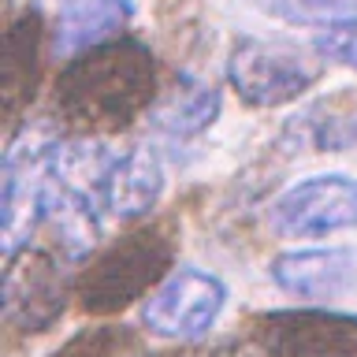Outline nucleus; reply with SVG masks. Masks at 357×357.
<instances>
[{"instance_id": "obj_10", "label": "nucleus", "mask_w": 357, "mask_h": 357, "mask_svg": "<svg viewBox=\"0 0 357 357\" xmlns=\"http://www.w3.org/2000/svg\"><path fill=\"white\" fill-rule=\"evenodd\" d=\"M160 186H164V172L156 164V156H149L145 149H134L112 160L100 201L119 220H130V216L149 212V205L160 197Z\"/></svg>"}, {"instance_id": "obj_3", "label": "nucleus", "mask_w": 357, "mask_h": 357, "mask_svg": "<svg viewBox=\"0 0 357 357\" xmlns=\"http://www.w3.org/2000/svg\"><path fill=\"white\" fill-rule=\"evenodd\" d=\"M324 60L298 45L283 41H257L242 38L231 49L227 78L238 89V97L253 108H279L287 100H298L320 78Z\"/></svg>"}, {"instance_id": "obj_4", "label": "nucleus", "mask_w": 357, "mask_h": 357, "mask_svg": "<svg viewBox=\"0 0 357 357\" xmlns=\"http://www.w3.org/2000/svg\"><path fill=\"white\" fill-rule=\"evenodd\" d=\"M264 357H357V317L335 309H272L250 320Z\"/></svg>"}, {"instance_id": "obj_14", "label": "nucleus", "mask_w": 357, "mask_h": 357, "mask_svg": "<svg viewBox=\"0 0 357 357\" xmlns=\"http://www.w3.org/2000/svg\"><path fill=\"white\" fill-rule=\"evenodd\" d=\"M216 116V93L208 89H190L183 97V105H172V112H164V127H172L175 134H194L201 130L205 123H212Z\"/></svg>"}, {"instance_id": "obj_2", "label": "nucleus", "mask_w": 357, "mask_h": 357, "mask_svg": "<svg viewBox=\"0 0 357 357\" xmlns=\"http://www.w3.org/2000/svg\"><path fill=\"white\" fill-rule=\"evenodd\" d=\"M172 261H175L172 223H149V227L123 234L119 242H112L86 268L82 283H78L82 309L93 312V317H108V312L127 309L130 301L145 298L149 290L164 283Z\"/></svg>"}, {"instance_id": "obj_7", "label": "nucleus", "mask_w": 357, "mask_h": 357, "mask_svg": "<svg viewBox=\"0 0 357 357\" xmlns=\"http://www.w3.org/2000/svg\"><path fill=\"white\" fill-rule=\"evenodd\" d=\"M272 223L290 238H317L357 223V183L346 175H317L290 186L272 205Z\"/></svg>"}, {"instance_id": "obj_6", "label": "nucleus", "mask_w": 357, "mask_h": 357, "mask_svg": "<svg viewBox=\"0 0 357 357\" xmlns=\"http://www.w3.org/2000/svg\"><path fill=\"white\" fill-rule=\"evenodd\" d=\"M223 301H227V290H223L216 275L197 272V268H183V272L167 275L145 298L142 324L149 335H160V339L197 342L216 324Z\"/></svg>"}, {"instance_id": "obj_9", "label": "nucleus", "mask_w": 357, "mask_h": 357, "mask_svg": "<svg viewBox=\"0 0 357 357\" xmlns=\"http://www.w3.org/2000/svg\"><path fill=\"white\" fill-rule=\"evenodd\" d=\"M41 15L26 11L22 19L11 22L8 38H4V63H0V78H4V116L8 127H15L22 108L30 105L33 89L41 78Z\"/></svg>"}, {"instance_id": "obj_12", "label": "nucleus", "mask_w": 357, "mask_h": 357, "mask_svg": "<svg viewBox=\"0 0 357 357\" xmlns=\"http://www.w3.org/2000/svg\"><path fill=\"white\" fill-rule=\"evenodd\" d=\"M52 357H153V350L127 324H100L67 339Z\"/></svg>"}, {"instance_id": "obj_15", "label": "nucleus", "mask_w": 357, "mask_h": 357, "mask_svg": "<svg viewBox=\"0 0 357 357\" xmlns=\"http://www.w3.org/2000/svg\"><path fill=\"white\" fill-rule=\"evenodd\" d=\"M312 52L320 60L342 63L357 71V22H342V26H328L312 38Z\"/></svg>"}, {"instance_id": "obj_1", "label": "nucleus", "mask_w": 357, "mask_h": 357, "mask_svg": "<svg viewBox=\"0 0 357 357\" xmlns=\"http://www.w3.org/2000/svg\"><path fill=\"white\" fill-rule=\"evenodd\" d=\"M156 63L145 45L119 38L78 52L56 78V112L78 130H119L149 108Z\"/></svg>"}, {"instance_id": "obj_13", "label": "nucleus", "mask_w": 357, "mask_h": 357, "mask_svg": "<svg viewBox=\"0 0 357 357\" xmlns=\"http://www.w3.org/2000/svg\"><path fill=\"white\" fill-rule=\"evenodd\" d=\"M275 15H283L287 22L342 26V22H357V0H275Z\"/></svg>"}, {"instance_id": "obj_11", "label": "nucleus", "mask_w": 357, "mask_h": 357, "mask_svg": "<svg viewBox=\"0 0 357 357\" xmlns=\"http://www.w3.org/2000/svg\"><path fill=\"white\" fill-rule=\"evenodd\" d=\"M127 0H75L56 22V49L75 56L97 49V45H105L108 33H116L127 22Z\"/></svg>"}, {"instance_id": "obj_8", "label": "nucleus", "mask_w": 357, "mask_h": 357, "mask_svg": "<svg viewBox=\"0 0 357 357\" xmlns=\"http://www.w3.org/2000/svg\"><path fill=\"white\" fill-rule=\"evenodd\" d=\"M357 264L346 250H294L275 257L272 279L298 298H335L354 283Z\"/></svg>"}, {"instance_id": "obj_5", "label": "nucleus", "mask_w": 357, "mask_h": 357, "mask_svg": "<svg viewBox=\"0 0 357 357\" xmlns=\"http://www.w3.org/2000/svg\"><path fill=\"white\" fill-rule=\"evenodd\" d=\"M67 272L49 250L22 245L8 253L4 268V328L11 335H38L60 320L67 305Z\"/></svg>"}]
</instances>
